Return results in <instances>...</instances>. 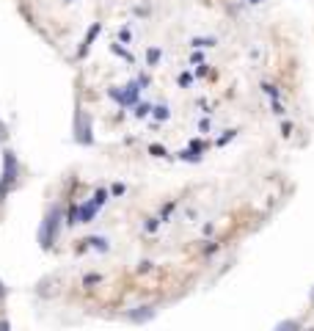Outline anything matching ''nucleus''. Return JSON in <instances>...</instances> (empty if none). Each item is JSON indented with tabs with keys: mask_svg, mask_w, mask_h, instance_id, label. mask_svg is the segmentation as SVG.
Masks as SVG:
<instances>
[{
	"mask_svg": "<svg viewBox=\"0 0 314 331\" xmlns=\"http://www.w3.org/2000/svg\"><path fill=\"white\" fill-rule=\"evenodd\" d=\"M17 177H19V166H17V157L11 149L3 152V179H0V199L9 193L11 188L17 185Z\"/></svg>",
	"mask_w": 314,
	"mask_h": 331,
	"instance_id": "obj_1",
	"label": "nucleus"
},
{
	"mask_svg": "<svg viewBox=\"0 0 314 331\" xmlns=\"http://www.w3.org/2000/svg\"><path fill=\"white\" fill-rule=\"evenodd\" d=\"M58 218H61V210H58V207H52V210L47 212V218H44L42 232H39V240H42L44 248H50L52 240H55V232H58V224H61Z\"/></svg>",
	"mask_w": 314,
	"mask_h": 331,
	"instance_id": "obj_2",
	"label": "nucleus"
},
{
	"mask_svg": "<svg viewBox=\"0 0 314 331\" xmlns=\"http://www.w3.org/2000/svg\"><path fill=\"white\" fill-rule=\"evenodd\" d=\"M130 323H146L154 317V306H138V309H130L127 314H124Z\"/></svg>",
	"mask_w": 314,
	"mask_h": 331,
	"instance_id": "obj_3",
	"label": "nucleus"
},
{
	"mask_svg": "<svg viewBox=\"0 0 314 331\" xmlns=\"http://www.w3.org/2000/svg\"><path fill=\"white\" fill-rule=\"evenodd\" d=\"M97 207H99V204H97V202H88V204H83V207H80V221H91L94 215H97Z\"/></svg>",
	"mask_w": 314,
	"mask_h": 331,
	"instance_id": "obj_4",
	"label": "nucleus"
},
{
	"mask_svg": "<svg viewBox=\"0 0 314 331\" xmlns=\"http://www.w3.org/2000/svg\"><path fill=\"white\" fill-rule=\"evenodd\" d=\"M276 331H300V323L297 320H284L276 326Z\"/></svg>",
	"mask_w": 314,
	"mask_h": 331,
	"instance_id": "obj_5",
	"label": "nucleus"
},
{
	"mask_svg": "<svg viewBox=\"0 0 314 331\" xmlns=\"http://www.w3.org/2000/svg\"><path fill=\"white\" fill-rule=\"evenodd\" d=\"M190 44H193V47H215L218 42H215L213 36H207V39H204V36H198V39H193Z\"/></svg>",
	"mask_w": 314,
	"mask_h": 331,
	"instance_id": "obj_6",
	"label": "nucleus"
},
{
	"mask_svg": "<svg viewBox=\"0 0 314 331\" xmlns=\"http://www.w3.org/2000/svg\"><path fill=\"white\" fill-rule=\"evenodd\" d=\"M262 91L270 97V100H279L281 97V91H279V86H273V83H262Z\"/></svg>",
	"mask_w": 314,
	"mask_h": 331,
	"instance_id": "obj_7",
	"label": "nucleus"
},
{
	"mask_svg": "<svg viewBox=\"0 0 314 331\" xmlns=\"http://www.w3.org/2000/svg\"><path fill=\"white\" fill-rule=\"evenodd\" d=\"M85 243H91V246L99 248V251H108V240H102V238H88Z\"/></svg>",
	"mask_w": 314,
	"mask_h": 331,
	"instance_id": "obj_8",
	"label": "nucleus"
},
{
	"mask_svg": "<svg viewBox=\"0 0 314 331\" xmlns=\"http://www.w3.org/2000/svg\"><path fill=\"white\" fill-rule=\"evenodd\" d=\"M146 61H149V67H154V64L160 61V50H157V47H152V50L146 52Z\"/></svg>",
	"mask_w": 314,
	"mask_h": 331,
	"instance_id": "obj_9",
	"label": "nucleus"
},
{
	"mask_svg": "<svg viewBox=\"0 0 314 331\" xmlns=\"http://www.w3.org/2000/svg\"><path fill=\"white\" fill-rule=\"evenodd\" d=\"M270 110L276 113V116H284V113H287V110H284V105H281L279 100H270Z\"/></svg>",
	"mask_w": 314,
	"mask_h": 331,
	"instance_id": "obj_10",
	"label": "nucleus"
},
{
	"mask_svg": "<svg viewBox=\"0 0 314 331\" xmlns=\"http://www.w3.org/2000/svg\"><path fill=\"white\" fill-rule=\"evenodd\" d=\"M149 152H152L154 157H165V155H168V152H165V146H160V144H152V146H149Z\"/></svg>",
	"mask_w": 314,
	"mask_h": 331,
	"instance_id": "obj_11",
	"label": "nucleus"
},
{
	"mask_svg": "<svg viewBox=\"0 0 314 331\" xmlns=\"http://www.w3.org/2000/svg\"><path fill=\"white\" fill-rule=\"evenodd\" d=\"M174 207H177V204H174V202H168V204H165V207H163V210H160V221H168V215H171V212H174Z\"/></svg>",
	"mask_w": 314,
	"mask_h": 331,
	"instance_id": "obj_12",
	"label": "nucleus"
},
{
	"mask_svg": "<svg viewBox=\"0 0 314 331\" xmlns=\"http://www.w3.org/2000/svg\"><path fill=\"white\" fill-rule=\"evenodd\" d=\"M234 136H237V130H226V136H221V138H218V146L229 144V141H231V138H234Z\"/></svg>",
	"mask_w": 314,
	"mask_h": 331,
	"instance_id": "obj_13",
	"label": "nucleus"
},
{
	"mask_svg": "<svg viewBox=\"0 0 314 331\" xmlns=\"http://www.w3.org/2000/svg\"><path fill=\"white\" fill-rule=\"evenodd\" d=\"M190 83H193V75H190V72H182V75H179V86H182V88H187Z\"/></svg>",
	"mask_w": 314,
	"mask_h": 331,
	"instance_id": "obj_14",
	"label": "nucleus"
},
{
	"mask_svg": "<svg viewBox=\"0 0 314 331\" xmlns=\"http://www.w3.org/2000/svg\"><path fill=\"white\" fill-rule=\"evenodd\" d=\"M99 281H102V276L91 273V276H85V279H83V284H85V287H94V284H99Z\"/></svg>",
	"mask_w": 314,
	"mask_h": 331,
	"instance_id": "obj_15",
	"label": "nucleus"
},
{
	"mask_svg": "<svg viewBox=\"0 0 314 331\" xmlns=\"http://www.w3.org/2000/svg\"><path fill=\"white\" fill-rule=\"evenodd\" d=\"M154 116H157V119H168L171 113H168V108H165V105H157V108H154Z\"/></svg>",
	"mask_w": 314,
	"mask_h": 331,
	"instance_id": "obj_16",
	"label": "nucleus"
},
{
	"mask_svg": "<svg viewBox=\"0 0 314 331\" xmlns=\"http://www.w3.org/2000/svg\"><path fill=\"white\" fill-rule=\"evenodd\" d=\"M218 248H221V246H218V243H215V240H210V243H207V246H204V254L210 257V254H215V251H218Z\"/></svg>",
	"mask_w": 314,
	"mask_h": 331,
	"instance_id": "obj_17",
	"label": "nucleus"
},
{
	"mask_svg": "<svg viewBox=\"0 0 314 331\" xmlns=\"http://www.w3.org/2000/svg\"><path fill=\"white\" fill-rule=\"evenodd\" d=\"M281 136H284V138L292 136V122H284V124H281Z\"/></svg>",
	"mask_w": 314,
	"mask_h": 331,
	"instance_id": "obj_18",
	"label": "nucleus"
},
{
	"mask_svg": "<svg viewBox=\"0 0 314 331\" xmlns=\"http://www.w3.org/2000/svg\"><path fill=\"white\" fill-rule=\"evenodd\" d=\"M94 202H97V204H105V202H108V191H97Z\"/></svg>",
	"mask_w": 314,
	"mask_h": 331,
	"instance_id": "obj_19",
	"label": "nucleus"
},
{
	"mask_svg": "<svg viewBox=\"0 0 314 331\" xmlns=\"http://www.w3.org/2000/svg\"><path fill=\"white\" fill-rule=\"evenodd\" d=\"M157 226H160V218H149V221H146V232H154Z\"/></svg>",
	"mask_w": 314,
	"mask_h": 331,
	"instance_id": "obj_20",
	"label": "nucleus"
},
{
	"mask_svg": "<svg viewBox=\"0 0 314 331\" xmlns=\"http://www.w3.org/2000/svg\"><path fill=\"white\" fill-rule=\"evenodd\" d=\"M207 72H210V69H207V64H201V67L196 69V75H198V77H204V75H207Z\"/></svg>",
	"mask_w": 314,
	"mask_h": 331,
	"instance_id": "obj_21",
	"label": "nucleus"
},
{
	"mask_svg": "<svg viewBox=\"0 0 314 331\" xmlns=\"http://www.w3.org/2000/svg\"><path fill=\"white\" fill-rule=\"evenodd\" d=\"M149 110H152V108H149V105H141V108H138L135 113H138V116H146V113H149Z\"/></svg>",
	"mask_w": 314,
	"mask_h": 331,
	"instance_id": "obj_22",
	"label": "nucleus"
},
{
	"mask_svg": "<svg viewBox=\"0 0 314 331\" xmlns=\"http://www.w3.org/2000/svg\"><path fill=\"white\" fill-rule=\"evenodd\" d=\"M190 61H193V64H201L204 55H201V52H193V58H190Z\"/></svg>",
	"mask_w": 314,
	"mask_h": 331,
	"instance_id": "obj_23",
	"label": "nucleus"
},
{
	"mask_svg": "<svg viewBox=\"0 0 314 331\" xmlns=\"http://www.w3.org/2000/svg\"><path fill=\"white\" fill-rule=\"evenodd\" d=\"M149 268H152V262H149V260H144V262H141V273H146Z\"/></svg>",
	"mask_w": 314,
	"mask_h": 331,
	"instance_id": "obj_24",
	"label": "nucleus"
},
{
	"mask_svg": "<svg viewBox=\"0 0 314 331\" xmlns=\"http://www.w3.org/2000/svg\"><path fill=\"white\" fill-rule=\"evenodd\" d=\"M0 331H9V323L6 320H0Z\"/></svg>",
	"mask_w": 314,
	"mask_h": 331,
	"instance_id": "obj_25",
	"label": "nucleus"
},
{
	"mask_svg": "<svg viewBox=\"0 0 314 331\" xmlns=\"http://www.w3.org/2000/svg\"><path fill=\"white\" fill-rule=\"evenodd\" d=\"M246 3H251V6H259V3H262V0H246Z\"/></svg>",
	"mask_w": 314,
	"mask_h": 331,
	"instance_id": "obj_26",
	"label": "nucleus"
},
{
	"mask_svg": "<svg viewBox=\"0 0 314 331\" xmlns=\"http://www.w3.org/2000/svg\"><path fill=\"white\" fill-rule=\"evenodd\" d=\"M3 296H6V290H3V284H0V298H3Z\"/></svg>",
	"mask_w": 314,
	"mask_h": 331,
	"instance_id": "obj_27",
	"label": "nucleus"
},
{
	"mask_svg": "<svg viewBox=\"0 0 314 331\" xmlns=\"http://www.w3.org/2000/svg\"><path fill=\"white\" fill-rule=\"evenodd\" d=\"M312 301H314V290H312Z\"/></svg>",
	"mask_w": 314,
	"mask_h": 331,
	"instance_id": "obj_28",
	"label": "nucleus"
}]
</instances>
